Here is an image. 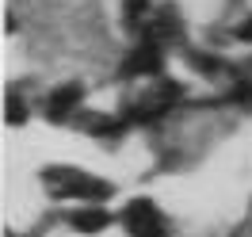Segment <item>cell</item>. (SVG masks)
I'll use <instances>...</instances> for the list:
<instances>
[{"label": "cell", "instance_id": "2", "mask_svg": "<svg viewBox=\"0 0 252 237\" xmlns=\"http://www.w3.org/2000/svg\"><path fill=\"white\" fill-rule=\"evenodd\" d=\"M80 100V88L77 84H69V88H58V92L50 96V103H46V115L58 123V119H65L69 111H73V103Z\"/></svg>", "mask_w": 252, "mask_h": 237}, {"label": "cell", "instance_id": "5", "mask_svg": "<svg viewBox=\"0 0 252 237\" xmlns=\"http://www.w3.org/2000/svg\"><path fill=\"white\" fill-rule=\"evenodd\" d=\"M145 12H149V0H126L123 4V19L126 23H138Z\"/></svg>", "mask_w": 252, "mask_h": 237}, {"label": "cell", "instance_id": "4", "mask_svg": "<svg viewBox=\"0 0 252 237\" xmlns=\"http://www.w3.org/2000/svg\"><path fill=\"white\" fill-rule=\"evenodd\" d=\"M103 226H107V214H103V210H84L77 218V230H84V234H99Z\"/></svg>", "mask_w": 252, "mask_h": 237}, {"label": "cell", "instance_id": "3", "mask_svg": "<svg viewBox=\"0 0 252 237\" xmlns=\"http://www.w3.org/2000/svg\"><path fill=\"white\" fill-rule=\"evenodd\" d=\"M157 69H160V46H153V42H145L126 65V73H157Z\"/></svg>", "mask_w": 252, "mask_h": 237}, {"label": "cell", "instance_id": "1", "mask_svg": "<svg viewBox=\"0 0 252 237\" xmlns=\"http://www.w3.org/2000/svg\"><path fill=\"white\" fill-rule=\"evenodd\" d=\"M126 230L134 237H168V230H164V218H160V210L153 203H130L126 206Z\"/></svg>", "mask_w": 252, "mask_h": 237}]
</instances>
